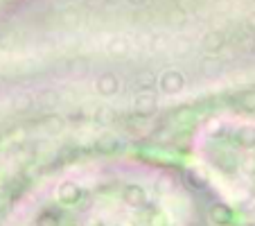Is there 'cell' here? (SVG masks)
<instances>
[{
  "instance_id": "1",
  "label": "cell",
  "mask_w": 255,
  "mask_h": 226,
  "mask_svg": "<svg viewBox=\"0 0 255 226\" xmlns=\"http://www.w3.org/2000/svg\"><path fill=\"white\" fill-rule=\"evenodd\" d=\"M199 195L178 170L133 154H95L48 170L5 226H199Z\"/></svg>"
},
{
  "instance_id": "2",
  "label": "cell",
  "mask_w": 255,
  "mask_h": 226,
  "mask_svg": "<svg viewBox=\"0 0 255 226\" xmlns=\"http://www.w3.org/2000/svg\"><path fill=\"white\" fill-rule=\"evenodd\" d=\"M188 165L242 226H255V113L203 118L190 136Z\"/></svg>"
}]
</instances>
